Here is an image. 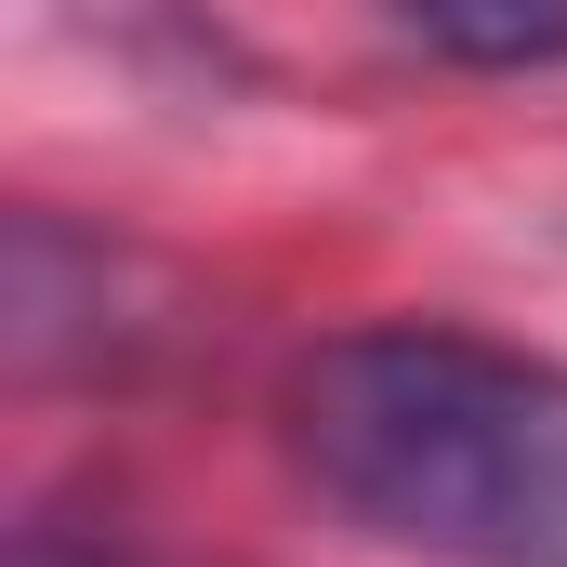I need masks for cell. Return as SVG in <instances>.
Instances as JSON below:
<instances>
[{
	"instance_id": "6da1fadb",
	"label": "cell",
	"mask_w": 567,
	"mask_h": 567,
	"mask_svg": "<svg viewBox=\"0 0 567 567\" xmlns=\"http://www.w3.org/2000/svg\"><path fill=\"white\" fill-rule=\"evenodd\" d=\"M330 515L423 567H567V357L475 317H357L278 383Z\"/></svg>"
},
{
	"instance_id": "7a4b0ae2",
	"label": "cell",
	"mask_w": 567,
	"mask_h": 567,
	"mask_svg": "<svg viewBox=\"0 0 567 567\" xmlns=\"http://www.w3.org/2000/svg\"><path fill=\"white\" fill-rule=\"evenodd\" d=\"M435 66H567V0H383Z\"/></svg>"
},
{
	"instance_id": "3957f363",
	"label": "cell",
	"mask_w": 567,
	"mask_h": 567,
	"mask_svg": "<svg viewBox=\"0 0 567 567\" xmlns=\"http://www.w3.org/2000/svg\"><path fill=\"white\" fill-rule=\"evenodd\" d=\"M13 567H185V555H172V542H145V528H80V515H53V502H40V515L13 528Z\"/></svg>"
}]
</instances>
